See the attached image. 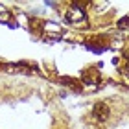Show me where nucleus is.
Returning <instances> with one entry per match:
<instances>
[{"instance_id":"39448f33","label":"nucleus","mask_w":129,"mask_h":129,"mask_svg":"<svg viewBox=\"0 0 129 129\" xmlns=\"http://www.w3.org/2000/svg\"><path fill=\"white\" fill-rule=\"evenodd\" d=\"M9 20V11L0 4V22H8Z\"/></svg>"},{"instance_id":"423d86ee","label":"nucleus","mask_w":129,"mask_h":129,"mask_svg":"<svg viewBox=\"0 0 129 129\" xmlns=\"http://www.w3.org/2000/svg\"><path fill=\"white\" fill-rule=\"evenodd\" d=\"M118 28L120 30H129V15L122 17V19L118 20Z\"/></svg>"},{"instance_id":"f257e3e1","label":"nucleus","mask_w":129,"mask_h":129,"mask_svg":"<svg viewBox=\"0 0 129 129\" xmlns=\"http://www.w3.org/2000/svg\"><path fill=\"white\" fill-rule=\"evenodd\" d=\"M43 37L46 41H59L63 37V28L57 22H44L43 26Z\"/></svg>"},{"instance_id":"20e7f679","label":"nucleus","mask_w":129,"mask_h":129,"mask_svg":"<svg viewBox=\"0 0 129 129\" xmlns=\"http://www.w3.org/2000/svg\"><path fill=\"white\" fill-rule=\"evenodd\" d=\"M81 81H83L85 85H98V81H100V72L94 68H89V70H85L83 74H81Z\"/></svg>"},{"instance_id":"f03ea898","label":"nucleus","mask_w":129,"mask_h":129,"mask_svg":"<svg viewBox=\"0 0 129 129\" xmlns=\"http://www.w3.org/2000/svg\"><path fill=\"white\" fill-rule=\"evenodd\" d=\"M85 19H87L85 11L74 2V4H72V8L67 11V20L70 22V24H79V22H85Z\"/></svg>"},{"instance_id":"0eeeda50","label":"nucleus","mask_w":129,"mask_h":129,"mask_svg":"<svg viewBox=\"0 0 129 129\" xmlns=\"http://www.w3.org/2000/svg\"><path fill=\"white\" fill-rule=\"evenodd\" d=\"M127 72H129V63H127Z\"/></svg>"},{"instance_id":"7ed1b4c3","label":"nucleus","mask_w":129,"mask_h":129,"mask_svg":"<svg viewBox=\"0 0 129 129\" xmlns=\"http://www.w3.org/2000/svg\"><path fill=\"white\" fill-rule=\"evenodd\" d=\"M109 114H111V111H109V105L105 102L94 103V107H92V116H94L98 122H105L109 118Z\"/></svg>"}]
</instances>
